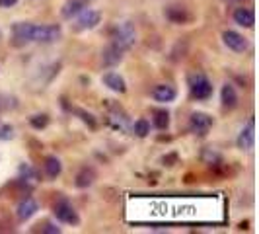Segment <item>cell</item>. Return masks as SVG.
Instances as JSON below:
<instances>
[{
  "mask_svg": "<svg viewBox=\"0 0 259 234\" xmlns=\"http://www.w3.org/2000/svg\"><path fill=\"white\" fill-rule=\"evenodd\" d=\"M29 125L37 131L45 129V127L49 125V115H47V113H35V115L29 117Z\"/></svg>",
  "mask_w": 259,
  "mask_h": 234,
  "instance_id": "25",
  "label": "cell"
},
{
  "mask_svg": "<svg viewBox=\"0 0 259 234\" xmlns=\"http://www.w3.org/2000/svg\"><path fill=\"white\" fill-rule=\"evenodd\" d=\"M43 232H45V234H59V232H61V228H59L57 224H45Z\"/></svg>",
  "mask_w": 259,
  "mask_h": 234,
  "instance_id": "27",
  "label": "cell"
},
{
  "mask_svg": "<svg viewBox=\"0 0 259 234\" xmlns=\"http://www.w3.org/2000/svg\"><path fill=\"white\" fill-rule=\"evenodd\" d=\"M201 158H203V162H205V164H208L210 168H219V166H222V164H224L222 154H221V152H217L214 148H205V150H203V154H201Z\"/></svg>",
  "mask_w": 259,
  "mask_h": 234,
  "instance_id": "22",
  "label": "cell"
},
{
  "mask_svg": "<svg viewBox=\"0 0 259 234\" xmlns=\"http://www.w3.org/2000/svg\"><path fill=\"white\" fill-rule=\"evenodd\" d=\"M187 88L191 98L197 102H205L212 98V82L203 72H191L187 74Z\"/></svg>",
  "mask_w": 259,
  "mask_h": 234,
  "instance_id": "1",
  "label": "cell"
},
{
  "mask_svg": "<svg viewBox=\"0 0 259 234\" xmlns=\"http://www.w3.org/2000/svg\"><path fill=\"white\" fill-rule=\"evenodd\" d=\"M31 27H33V24H27V22H18V24H14L12 26L14 45L31 43Z\"/></svg>",
  "mask_w": 259,
  "mask_h": 234,
  "instance_id": "10",
  "label": "cell"
},
{
  "mask_svg": "<svg viewBox=\"0 0 259 234\" xmlns=\"http://www.w3.org/2000/svg\"><path fill=\"white\" fill-rule=\"evenodd\" d=\"M100 24H102V12H100V10H92V8H84V10L76 16L74 29H76V31H86V29L98 27Z\"/></svg>",
  "mask_w": 259,
  "mask_h": 234,
  "instance_id": "5",
  "label": "cell"
},
{
  "mask_svg": "<svg viewBox=\"0 0 259 234\" xmlns=\"http://www.w3.org/2000/svg\"><path fill=\"white\" fill-rule=\"evenodd\" d=\"M102 82H104L109 90L117 92V94H125V92H127V82H125V78L121 76L119 72H115V70L105 72L104 76H102Z\"/></svg>",
  "mask_w": 259,
  "mask_h": 234,
  "instance_id": "13",
  "label": "cell"
},
{
  "mask_svg": "<svg viewBox=\"0 0 259 234\" xmlns=\"http://www.w3.org/2000/svg\"><path fill=\"white\" fill-rule=\"evenodd\" d=\"M109 123L119 131H129L131 129L129 115H127L119 105H111V107H109Z\"/></svg>",
  "mask_w": 259,
  "mask_h": 234,
  "instance_id": "11",
  "label": "cell"
},
{
  "mask_svg": "<svg viewBox=\"0 0 259 234\" xmlns=\"http://www.w3.org/2000/svg\"><path fill=\"white\" fill-rule=\"evenodd\" d=\"M94 182H96V172H94V168H88V166H84V168L80 170L76 174V180H74L76 187H80V189L90 187Z\"/></svg>",
  "mask_w": 259,
  "mask_h": 234,
  "instance_id": "20",
  "label": "cell"
},
{
  "mask_svg": "<svg viewBox=\"0 0 259 234\" xmlns=\"http://www.w3.org/2000/svg\"><path fill=\"white\" fill-rule=\"evenodd\" d=\"M84 8H88V0H66L65 4H63V8H61V16L65 20H72Z\"/></svg>",
  "mask_w": 259,
  "mask_h": 234,
  "instance_id": "14",
  "label": "cell"
},
{
  "mask_svg": "<svg viewBox=\"0 0 259 234\" xmlns=\"http://www.w3.org/2000/svg\"><path fill=\"white\" fill-rule=\"evenodd\" d=\"M176 162H178V154H176V152H174V154L164 156V164H166V166H174Z\"/></svg>",
  "mask_w": 259,
  "mask_h": 234,
  "instance_id": "28",
  "label": "cell"
},
{
  "mask_svg": "<svg viewBox=\"0 0 259 234\" xmlns=\"http://www.w3.org/2000/svg\"><path fill=\"white\" fill-rule=\"evenodd\" d=\"M12 137H14V127H12V125H8V123L0 121V141H10Z\"/></svg>",
  "mask_w": 259,
  "mask_h": 234,
  "instance_id": "26",
  "label": "cell"
},
{
  "mask_svg": "<svg viewBox=\"0 0 259 234\" xmlns=\"http://www.w3.org/2000/svg\"><path fill=\"white\" fill-rule=\"evenodd\" d=\"M0 109H2V98H0Z\"/></svg>",
  "mask_w": 259,
  "mask_h": 234,
  "instance_id": "30",
  "label": "cell"
},
{
  "mask_svg": "<svg viewBox=\"0 0 259 234\" xmlns=\"http://www.w3.org/2000/svg\"><path fill=\"white\" fill-rule=\"evenodd\" d=\"M109 37H111V43L117 45L119 49L129 51L131 47L135 45V41H137V29L131 22H117L115 26L111 27Z\"/></svg>",
  "mask_w": 259,
  "mask_h": 234,
  "instance_id": "2",
  "label": "cell"
},
{
  "mask_svg": "<svg viewBox=\"0 0 259 234\" xmlns=\"http://www.w3.org/2000/svg\"><path fill=\"white\" fill-rule=\"evenodd\" d=\"M212 127V117L205 113V111H195L189 115V131L193 135H199V137H205L208 131Z\"/></svg>",
  "mask_w": 259,
  "mask_h": 234,
  "instance_id": "6",
  "label": "cell"
},
{
  "mask_svg": "<svg viewBox=\"0 0 259 234\" xmlns=\"http://www.w3.org/2000/svg\"><path fill=\"white\" fill-rule=\"evenodd\" d=\"M39 211V203L33 199V197H24L20 203H18V209H16V217L20 222L29 221L31 217H35Z\"/></svg>",
  "mask_w": 259,
  "mask_h": 234,
  "instance_id": "8",
  "label": "cell"
},
{
  "mask_svg": "<svg viewBox=\"0 0 259 234\" xmlns=\"http://www.w3.org/2000/svg\"><path fill=\"white\" fill-rule=\"evenodd\" d=\"M63 35V29L57 24L49 26H35L31 27V43H55Z\"/></svg>",
  "mask_w": 259,
  "mask_h": 234,
  "instance_id": "3",
  "label": "cell"
},
{
  "mask_svg": "<svg viewBox=\"0 0 259 234\" xmlns=\"http://www.w3.org/2000/svg\"><path fill=\"white\" fill-rule=\"evenodd\" d=\"M232 18H234V22L242 27H253L255 26V14H253L251 8H244V6H240V8H236V10H234Z\"/></svg>",
  "mask_w": 259,
  "mask_h": 234,
  "instance_id": "16",
  "label": "cell"
},
{
  "mask_svg": "<svg viewBox=\"0 0 259 234\" xmlns=\"http://www.w3.org/2000/svg\"><path fill=\"white\" fill-rule=\"evenodd\" d=\"M131 129H133V133H135L139 139H144V137L150 135V121H148L146 117H141V119L135 121V125H133Z\"/></svg>",
  "mask_w": 259,
  "mask_h": 234,
  "instance_id": "24",
  "label": "cell"
},
{
  "mask_svg": "<svg viewBox=\"0 0 259 234\" xmlns=\"http://www.w3.org/2000/svg\"><path fill=\"white\" fill-rule=\"evenodd\" d=\"M230 2H234V0H230Z\"/></svg>",
  "mask_w": 259,
  "mask_h": 234,
  "instance_id": "31",
  "label": "cell"
},
{
  "mask_svg": "<svg viewBox=\"0 0 259 234\" xmlns=\"http://www.w3.org/2000/svg\"><path fill=\"white\" fill-rule=\"evenodd\" d=\"M18 4V0H0V8H12Z\"/></svg>",
  "mask_w": 259,
  "mask_h": 234,
  "instance_id": "29",
  "label": "cell"
},
{
  "mask_svg": "<svg viewBox=\"0 0 259 234\" xmlns=\"http://www.w3.org/2000/svg\"><path fill=\"white\" fill-rule=\"evenodd\" d=\"M123 55H125L123 49H119L117 45L109 43L104 49V53H102V63H104V66H115L123 61Z\"/></svg>",
  "mask_w": 259,
  "mask_h": 234,
  "instance_id": "15",
  "label": "cell"
},
{
  "mask_svg": "<svg viewBox=\"0 0 259 234\" xmlns=\"http://www.w3.org/2000/svg\"><path fill=\"white\" fill-rule=\"evenodd\" d=\"M164 16L171 24H187L191 20V14L187 12V8H183V6H168L164 10Z\"/></svg>",
  "mask_w": 259,
  "mask_h": 234,
  "instance_id": "17",
  "label": "cell"
},
{
  "mask_svg": "<svg viewBox=\"0 0 259 234\" xmlns=\"http://www.w3.org/2000/svg\"><path fill=\"white\" fill-rule=\"evenodd\" d=\"M222 41H224V45L234 53H244L247 49V39L244 37L242 33L234 31V29H226V31L222 33Z\"/></svg>",
  "mask_w": 259,
  "mask_h": 234,
  "instance_id": "7",
  "label": "cell"
},
{
  "mask_svg": "<svg viewBox=\"0 0 259 234\" xmlns=\"http://www.w3.org/2000/svg\"><path fill=\"white\" fill-rule=\"evenodd\" d=\"M53 215L57 217V221L70 224V226H78L80 224V217H78L76 209L72 207L66 199H61V201H57L53 205Z\"/></svg>",
  "mask_w": 259,
  "mask_h": 234,
  "instance_id": "4",
  "label": "cell"
},
{
  "mask_svg": "<svg viewBox=\"0 0 259 234\" xmlns=\"http://www.w3.org/2000/svg\"><path fill=\"white\" fill-rule=\"evenodd\" d=\"M238 148L242 150H251L253 144H255V127H253V119H249V125H246L244 129L240 131L238 139H236Z\"/></svg>",
  "mask_w": 259,
  "mask_h": 234,
  "instance_id": "9",
  "label": "cell"
},
{
  "mask_svg": "<svg viewBox=\"0 0 259 234\" xmlns=\"http://www.w3.org/2000/svg\"><path fill=\"white\" fill-rule=\"evenodd\" d=\"M68 109H70V113H74V115L80 117V121H82V123H86L90 129H96V127H98V119L92 115L90 111L80 109V107H68Z\"/></svg>",
  "mask_w": 259,
  "mask_h": 234,
  "instance_id": "23",
  "label": "cell"
},
{
  "mask_svg": "<svg viewBox=\"0 0 259 234\" xmlns=\"http://www.w3.org/2000/svg\"><path fill=\"white\" fill-rule=\"evenodd\" d=\"M221 102L224 109H236L238 107V92L232 84H224L221 90Z\"/></svg>",
  "mask_w": 259,
  "mask_h": 234,
  "instance_id": "18",
  "label": "cell"
},
{
  "mask_svg": "<svg viewBox=\"0 0 259 234\" xmlns=\"http://www.w3.org/2000/svg\"><path fill=\"white\" fill-rule=\"evenodd\" d=\"M152 125L158 131H168L169 113L166 109H152Z\"/></svg>",
  "mask_w": 259,
  "mask_h": 234,
  "instance_id": "21",
  "label": "cell"
},
{
  "mask_svg": "<svg viewBox=\"0 0 259 234\" xmlns=\"http://www.w3.org/2000/svg\"><path fill=\"white\" fill-rule=\"evenodd\" d=\"M152 98L158 104H169L178 98V90L171 86V84H158L152 90Z\"/></svg>",
  "mask_w": 259,
  "mask_h": 234,
  "instance_id": "12",
  "label": "cell"
},
{
  "mask_svg": "<svg viewBox=\"0 0 259 234\" xmlns=\"http://www.w3.org/2000/svg\"><path fill=\"white\" fill-rule=\"evenodd\" d=\"M43 168H45V174H47L49 180H57L61 176V172H63V164H61V160L57 156H47Z\"/></svg>",
  "mask_w": 259,
  "mask_h": 234,
  "instance_id": "19",
  "label": "cell"
}]
</instances>
